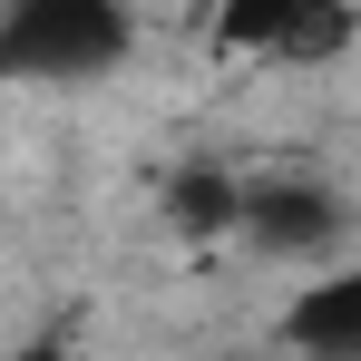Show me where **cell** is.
<instances>
[{"mask_svg":"<svg viewBox=\"0 0 361 361\" xmlns=\"http://www.w3.org/2000/svg\"><path fill=\"white\" fill-rule=\"evenodd\" d=\"M137 49V0H10L0 10V68L20 88H78Z\"/></svg>","mask_w":361,"mask_h":361,"instance_id":"1","label":"cell"},{"mask_svg":"<svg viewBox=\"0 0 361 361\" xmlns=\"http://www.w3.org/2000/svg\"><path fill=\"white\" fill-rule=\"evenodd\" d=\"M352 39V0H205V49L244 68H332Z\"/></svg>","mask_w":361,"mask_h":361,"instance_id":"2","label":"cell"},{"mask_svg":"<svg viewBox=\"0 0 361 361\" xmlns=\"http://www.w3.org/2000/svg\"><path fill=\"white\" fill-rule=\"evenodd\" d=\"M342 235H352V205H342L332 185H312V176H244L235 244L274 254V264H302V254H312V274H332Z\"/></svg>","mask_w":361,"mask_h":361,"instance_id":"3","label":"cell"},{"mask_svg":"<svg viewBox=\"0 0 361 361\" xmlns=\"http://www.w3.org/2000/svg\"><path fill=\"white\" fill-rule=\"evenodd\" d=\"M274 342H283L293 361H361V254L332 264V274H312V283L283 302Z\"/></svg>","mask_w":361,"mask_h":361,"instance_id":"4","label":"cell"},{"mask_svg":"<svg viewBox=\"0 0 361 361\" xmlns=\"http://www.w3.org/2000/svg\"><path fill=\"white\" fill-rule=\"evenodd\" d=\"M20 361H68V352H59V342H30V352H20Z\"/></svg>","mask_w":361,"mask_h":361,"instance_id":"5","label":"cell"}]
</instances>
